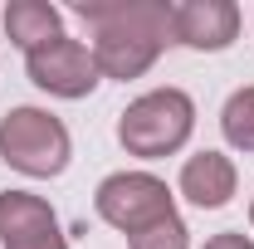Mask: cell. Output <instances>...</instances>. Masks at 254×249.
<instances>
[{
	"instance_id": "8",
	"label": "cell",
	"mask_w": 254,
	"mask_h": 249,
	"mask_svg": "<svg viewBox=\"0 0 254 249\" xmlns=\"http://www.w3.org/2000/svg\"><path fill=\"white\" fill-rule=\"evenodd\" d=\"M181 195L200 210H220L235 195V161L220 152H195L181 166Z\"/></svg>"
},
{
	"instance_id": "2",
	"label": "cell",
	"mask_w": 254,
	"mask_h": 249,
	"mask_svg": "<svg viewBox=\"0 0 254 249\" xmlns=\"http://www.w3.org/2000/svg\"><path fill=\"white\" fill-rule=\"evenodd\" d=\"M190 127H195V103L181 88H157V93L127 103V113L118 118V142L132 156H171L186 147Z\"/></svg>"
},
{
	"instance_id": "4",
	"label": "cell",
	"mask_w": 254,
	"mask_h": 249,
	"mask_svg": "<svg viewBox=\"0 0 254 249\" xmlns=\"http://www.w3.org/2000/svg\"><path fill=\"white\" fill-rule=\"evenodd\" d=\"M93 205H98V215L108 220L113 230H123V235H142V230H152V225L176 215L166 181L147 176V171H118V176H108L98 186Z\"/></svg>"
},
{
	"instance_id": "12",
	"label": "cell",
	"mask_w": 254,
	"mask_h": 249,
	"mask_svg": "<svg viewBox=\"0 0 254 249\" xmlns=\"http://www.w3.org/2000/svg\"><path fill=\"white\" fill-rule=\"evenodd\" d=\"M205 249H254V240L235 235V230H225V235H215V240H205Z\"/></svg>"
},
{
	"instance_id": "11",
	"label": "cell",
	"mask_w": 254,
	"mask_h": 249,
	"mask_svg": "<svg viewBox=\"0 0 254 249\" xmlns=\"http://www.w3.org/2000/svg\"><path fill=\"white\" fill-rule=\"evenodd\" d=\"M190 245V230L181 225V215L161 220L152 230H142V235H132V249H186Z\"/></svg>"
},
{
	"instance_id": "10",
	"label": "cell",
	"mask_w": 254,
	"mask_h": 249,
	"mask_svg": "<svg viewBox=\"0 0 254 249\" xmlns=\"http://www.w3.org/2000/svg\"><path fill=\"white\" fill-rule=\"evenodd\" d=\"M220 127H225V142L240 147V152H254V88H240L230 93L220 113Z\"/></svg>"
},
{
	"instance_id": "5",
	"label": "cell",
	"mask_w": 254,
	"mask_h": 249,
	"mask_svg": "<svg viewBox=\"0 0 254 249\" xmlns=\"http://www.w3.org/2000/svg\"><path fill=\"white\" fill-rule=\"evenodd\" d=\"M25 68H30L34 88H44V93H54V98H88L98 88L93 49L78 44V39H68V34H59V39L44 44V49H34Z\"/></svg>"
},
{
	"instance_id": "9",
	"label": "cell",
	"mask_w": 254,
	"mask_h": 249,
	"mask_svg": "<svg viewBox=\"0 0 254 249\" xmlns=\"http://www.w3.org/2000/svg\"><path fill=\"white\" fill-rule=\"evenodd\" d=\"M5 34L34 54V49H44V44H54L59 39V10L49 5V0H10V10H5Z\"/></svg>"
},
{
	"instance_id": "6",
	"label": "cell",
	"mask_w": 254,
	"mask_h": 249,
	"mask_svg": "<svg viewBox=\"0 0 254 249\" xmlns=\"http://www.w3.org/2000/svg\"><path fill=\"white\" fill-rule=\"evenodd\" d=\"M0 249H68V240L49 200H39L30 190H5L0 195Z\"/></svg>"
},
{
	"instance_id": "1",
	"label": "cell",
	"mask_w": 254,
	"mask_h": 249,
	"mask_svg": "<svg viewBox=\"0 0 254 249\" xmlns=\"http://www.w3.org/2000/svg\"><path fill=\"white\" fill-rule=\"evenodd\" d=\"M73 15L93 25V63L108 78H142L176 39L166 0H73Z\"/></svg>"
},
{
	"instance_id": "3",
	"label": "cell",
	"mask_w": 254,
	"mask_h": 249,
	"mask_svg": "<svg viewBox=\"0 0 254 249\" xmlns=\"http://www.w3.org/2000/svg\"><path fill=\"white\" fill-rule=\"evenodd\" d=\"M0 156L25 176H59L68 166V127L44 108H10L0 118Z\"/></svg>"
},
{
	"instance_id": "13",
	"label": "cell",
	"mask_w": 254,
	"mask_h": 249,
	"mask_svg": "<svg viewBox=\"0 0 254 249\" xmlns=\"http://www.w3.org/2000/svg\"><path fill=\"white\" fill-rule=\"evenodd\" d=\"M250 225H254V205H250Z\"/></svg>"
},
{
	"instance_id": "7",
	"label": "cell",
	"mask_w": 254,
	"mask_h": 249,
	"mask_svg": "<svg viewBox=\"0 0 254 249\" xmlns=\"http://www.w3.org/2000/svg\"><path fill=\"white\" fill-rule=\"evenodd\" d=\"M171 34L190 49H230L240 34V5L230 0H186L171 5Z\"/></svg>"
}]
</instances>
